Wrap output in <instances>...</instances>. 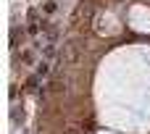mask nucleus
Listing matches in <instances>:
<instances>
[{"label": "nucleus", "mask_w": 150, "mask_h": 134, "mask_svg": "<svg viewBox=\"0 0 150 134\" xmlns=\"http://www.w3.org/2000/svg\"><path fill=\"white\" fill-rule=\"evenodd\" d=\"M71 134H76V132H71Z\"/></svg>", "instance_id": "nucleus-1"}]
</instances>
